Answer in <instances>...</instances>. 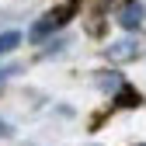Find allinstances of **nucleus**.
<instances>
[{
	"label": "nucleus",
	"mask_w": 146,
	"mask_h": 146,
	"mask_svg": "<svg viewBox=\"0 0 146 146\" xmlns=\"http://www.w3.org/2000/svg\"><path fill=\"white\" fill-rule=\"evenodd\" d=\"M17 45H21V35H17V31H4V35H0V56H7V52L17 49Z\"/></svg>",
	"instance_id": "obj_6"
},
{
	"label": "nucleus",
	"mask_w": 146,
	"mask_h": 146,
	"mask_svg": "<svg viewBox=\"0 0 146 146\" xmlns=\"http://www.w3.org/2000/svg\"><path fill=\"white\" fill-rule=\"evenodd\" d=\"M143 17H146V7L139 4V0H122L115 21H118L125 31H139V28H143Z\"/></svg>",
	"instance_id": "obj_2"
},
{
	"label": "nucleus",
	"mask_w": 146,
	"mask_h": 146,
	"mask_svg": "<svg viewBox=\"0 0 146 146\" xmlns=\"http://www.w3.org/2000/svg\"><path fill=\"white\" fill-rule=\"evenodd\" d=\"M136 56V45L125 38V42H115L111 49H108V59H132Z\"/></svg>",
	"instance_id": "obj_5"
},
{
	"label": "nucleus",
	"mask_w": 146,
	"mask_h": 146,
	"mask_svg": "<svg viewBox=\"0 0 146 146\" xmlns=\"http://www.w3.org/2000/svg\"><path fill=\"white\" fill-rule=\"evenodd\" d=\"M98 84H101L104 90H111V94H118V90L125 87L122 73H115V70H111V73H108V70H101V73H98Z\"/></svg>",
	"instance_id": "obj_3"
},
{
	"label": "nucleus",
	"mask_w": 146,
	"mask_h": 146,
	"mask_svg": "<svg viewBox=\"0 0 146 146\" xmlns=\"http://www.w3.org/2000/svg\"><path fill=\"white\" fill-rule=\"evenodd\" d=\"M7 132H11V129H7V122H0V136H7Z\"/></svg>",
	"instance_id": "obj_7"
},
{
	"label": "nucleus",
	"mask_w": 146,
	"mask_h": 146,
	"mask_svg": "<svg viewBox=\"0 0 146 146\" xmlns=\"http://www.w3.org/2000/svg\"><path fill=\"white\" fill-rule=\"evenodd\" d=\"M77 11H80V0H66V4H59L56 11H49V14L42 17V21L31 28V42H42L45 35H52V31L66 28V21H70V17L77 14Z\"/></svg>",
	"instance_id": "obj_1"
},
{
	"label": "nucleus",
	"mask_w": 146,
	"mask_h": 146,
	"mask_svg": "<svg viewBox=\"0 0 146 146\" xmlns=\"http://www.w3.org/2000/svg\"><path fill=\"white\" fill-rule=\"evenodd\" d=\"M115 104H118V108H139V104H143V94H136V90L125 84L118 94H115Z\"/></svg>",
	"instance_id": "obj_4"
}]
</instances>
